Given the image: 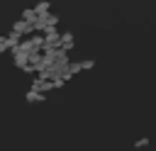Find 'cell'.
<instances>
[{
	"mask_svg": "<svg viewBox=\"0 0 156 151\" xmlns=\"http://www.w3.org/2000/svg\"><path fill=\"white\" fill-rule=\"evenodd\" d=\"M10 54H12V63H15L17 68H27V66H29V54H24L20 46H17V49H12Z\"/></svg>",
	"mask_w": 156,
	"mask_h": 151,
	"instance_id": "obj_1",
	"label": "cell"
},
{
	"mask_svg": "<svg viewBox=\"0 0 156 151\" xmlns=\"http://www.w3.org/2000/svg\"><path fill=\"white\" fill-rule=\"evenodd\" d=\"M12 32L20 34V37H24V34H32V32H37V29H34V24H29V22H24V19H17V22H12Z\"/></svg>",
	"mask_w": 156,
	"mask_h": 151,
	"instance_id": "obj_2",
	"label": "cell"
},
{
	"mask_svg": "<svg viewBox=\"0 0 156 151\" xmlns=\"http://www.w3.org/2000/svg\"><path fill=\"white\" fill-rule=\"evenodd\" d=\"M24 100H27L29 105H34V102H44V100H46V95H44V93H39V90H32V88H29V90H27V95H24Z\"/></svg>",
	"mask_w": 156,
	"mask_h": 151,
	"instance_id": "obj_3",
	"label": "cell"
},
{
	"mask_svg": "<svg viewBox=\"0 0 156 151\" xmlns=\"http://www.w3.org/2000/svg\"><path fill=\"white\" fill-rule=\"evenodd\" d=\"M20 19H24V22H29V24H37L39 15H37V10H34V7H27V10H22Z\"/></svg>",
	"mask_w": 156,
	"mask_h": 151,
	"instance_id": "obj_4",
	"label": "cell"
},
{
	"mask_svg": "<svg viewBox=\"0 0 156 151\" xmlns=\"http://www.w3.org/2000/svg\"><path fill=\"white\" fill-rule=\"evenodd\" d=\"M73 46H76L73 34H71V32H63V34H61V49H63V51H71Z\"/></svg>",
	"mask_w": 156,
	"mask_h": 151,
	"instance_id": "obj_5",
	"label": "cell"
},
{
	"mask_svg": "<svg viewBox=\"0 0 156 151\" xmlns=\"http://www.w3.org/2000/svg\"><path fill=\"white\" fill-rule=\"evenodd\" d=\"M34 10H37L39 17H41V15H49V2H46V0H39V2L34 5Z\"/></svg>",
	"mask_w": 156,
	"mask_h": 151,
	"instance_id": "obj_6",
	"label": "cell"
},
{
	"mask_svg": "<svg viewBox=\"0 0 156 151\" xmlns=\"http://www.w3.org/2000/svg\"><path fill=\"white\" fill-rule=\"evenodd\" d=\"M41 17L46 19V24H49V27H56V24H58V17H56V15H51V12H49V15H41Z\"/></svg>",
	"mask_w": 156,
	"mask_h": 151,
	"instance_id": "obj_7",
	"label": "cell"
},
{
	"mask_svg": "<svg viewBox=\"0 0 156 151\" xmlns=\"http://www.w3.org/2000/svg\"><path fill=\"white\" fill-rule=\"evenodd\" d=\"M146 146H149V136H141L134 141V149H146Z\"/></svg>",
	"mask_w": 156,
	"mask_h": 151,
	"instance_id": "obj_8",
	"label": "cell"
},
{
	"mask_svg": "<svg viewBox=\"0 0 156 151\" xmlns=\"http://www.w3.org/2000/svg\"><path fill=\"white\" fill-rule=\"evenodd\" d=\"M80 66H83V71H90V68L95 66V61H93V58H83V61H80Z\"/></svg>",
	"mask_w": 156,
	"mask_h": 151,
	"instance_id": "obj_9",
	"label": "cell"
},
{
	"mask_svg": "<svg viewBox=\"0 0 156 151\" xmlns=\"http://www.w3.org/2000/svg\"><path fill=\"white\" fill-rule=\"evenodd\" d=\"M68 68H71V73H73V76H76V73H80V71H83V66H80V61H73V63H71V66H68Z\"/></svg>",
	"mask_w": 156,
	"mask_h": 151,
	"instance_id": "obj_10",
	"label": "cell"
},
{
	"mask_svg": "<svg viewBox=\"0 0 156 151\" xmlns=\"http://www.w3.org/2000/svg\"><path fill=\"white\" fill-rule=\"evenodd\" d=\"M54 85H56V88H63V85H66V80H63V78H56V80H54Z\"/></svg>",
	"mask_w": 156,
	"mask_h": 151,
	"instance_id": "obj_11",
	"label": "cell"
}]
</instances>
